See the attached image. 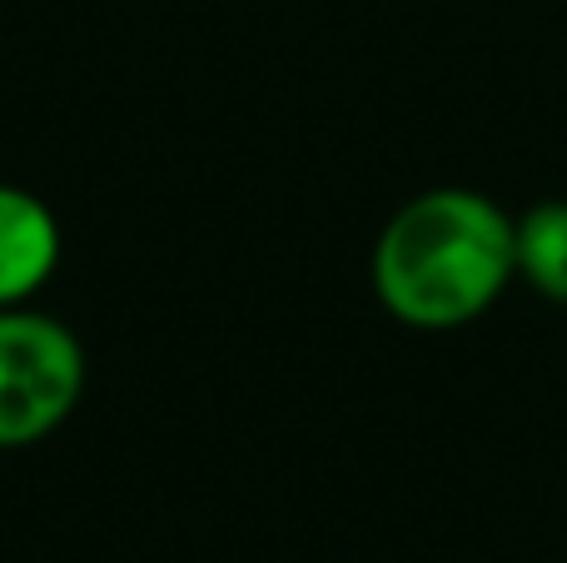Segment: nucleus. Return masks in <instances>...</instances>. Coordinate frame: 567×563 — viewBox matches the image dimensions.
<instances>
[{
  "label": "nucleus",
  "instance_id": "obj_1",
  "mask_svg": "<svg viewBox=\"0 0 567 563\" xmlns=\"http://www.w3.org/2000/svg\"><path fill=\"white\" fill-rule=\"evenodd\" d=\"M513 275V215L463 185L413 195L373 245V295L409 329L473 325Z\"/></svg>",
  "mask_w": 567,
  "mask_h": 563
},
{
  "label": "nucleus",
  "instance_id": "obj_2",
  "mask_svg": "<svg viewBox=\"0 0 567 563\" xmlns=\"http://www.w3.org/2000/svg\"><path fill=\"white\" fill-rule=\"evenodd\" d=\"M85 395V345L40 309H0V449L50 439Z\"/></svg>",
  "mask_w": 567,
  "mask_h": 563
},
{
  "label": "nucleus",
  "instance_id": "obj_3",
  "mask_svg": "<svg viewBox=\"0 0 567 563\" xmlns=\"http://www.w3.org/2000/svg\"><path fill=\"white\" fill-rule=\"evenodd\" d=\"M60 265V219L40 195L0 185V309L25 305Z\"/></svg>",
  "mask_w": 567,
  "mask_h": 563
},
{
  "label": "nucleus",
  "instance_id": "obj_4",
  "mask_svg": "<svg viewBox=\"0 0 567 563\" xmlns=\"http://www.w3.org/2000/svg\"><path fill=\"white\" fill-rule=\"evenodd\" d=\"M518 275L538 295L567 305V199H543L523 219H513Z\"/></svg>",
  "mask_w": 567,
  "mask_h": 563
}]
</instances>
